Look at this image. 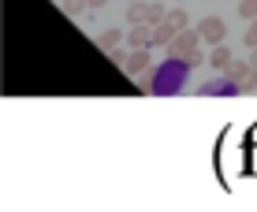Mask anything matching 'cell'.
I'll return each instance as SVG.
<instances>
[{
    "label": "cell",
    "mask_w": 257,
    "mask_h": 212,
    "mask_svg": "<svg viewBox=\"0 0 257 212\" xmlns=\"http://www.w3.org/2000/svg\"><path fill=\"white\" fill-rule=\"evenodd\" d=\"M164 49H168V56L179 60L183 67H198L201 60H205V56H201V38H198L194 30H187V26H183V30H175V38L168 41Z\"/></svg>",
    "instance_id": "1"
},
{
    "label": "cell",
    "mask_w": 257,
    "mask_h": 212,
    "mask_svg": "<svg viewBox=\"0 0 257 212\" xmlns=\"http://www.w3.org/2000/svg\"><path fill=\"white\" fill-rule=\"evenodd\" d=\"M164 12H168V8L157 4V0H153V4L135 0V4H131V12H127V23H131V26H157V23L164 19Z\"/></svg>",
    "instance_id": "2"
},
{
    "label": "cell",
    "mask_w": 257,
    "mask_h": 212,
    "mask_svg": "<svg viewBox=\"0 0 257 212\" xmlns=\"http://www.w3.org/2000/svg\"><path fill=\"white\" fill-rule=\"evenodd\" d=\"M224 75H227V82L231 86H238L242 93H253V86H257V71L250 67V64H242V60H227L224 64Z\"/></svg>",
    "instance_id": "3"
},
{
    "label": "cell",
    "mask_w": 257,
    "mask_h": 212,
    "mask_svg": "<svg viewBox=\"0 0 257 212\" xmlns=\"http://www.w3.org/2000/svg\"><path fill=\"white\" fill-rule=\"evenodd\" d=\"M201 41H212V45H216V41H224V34H227V26H224V19H220V15H205V19H201V26L198 30Z\"/></svg>",
    "instance_id": "4"
},
{
    "label": "cell",
    "mask_w": 257,
    "mask_h": 212,
    "mask_svg": "<svg viewBox=\"0 0 257 212\" xmlns=\"http://www.w3.org/2000/svg\"><path fill=\"white\" fill-rule=\"evenodd\" d=\"M123 64H127L131 75H146V71L153 67V60H149V52H146V49H138V52H131V56L123 60Z\"/></svg>",
    "instance_id": "5"
},
{
    "label": "cell",
    "mask_w": 257,
    "mask_h": 212,
    "mask_svg": "<svg viewBox=\"0 0 257 212\" xmlns=\"http://www.w3.org/2000/svg\"><path fill=\"white\" fill-rule=\"evenodd\" d=\"M227 60H231V49H227V45H220V41H216V49H212L209 64L216 67V71H224V64H227Z\"/></svg>",
    "instance_id": "6"
},
{
    "label": "cell",
    "mask_w": 257,
    "mask_h": 212,
    "mask_svg": "<svg viewBox=\"0 0 257 212\" xmlns=\"http://www.w3.org/2000/svg\"><path fill=\"white\" fill-rule=\"evenodd\" d=\"M131 45H135V49H146L149 45V26H131Z\"/></svg>",
    "instance_id": "7"
},
{
    "label": "cell",
    "mask_w": 257,
    "mask_h": 212,
    "mask_svg": "<svg viewBox=\"0 0 257 212\" xmlns=\"http://www.w3.org/2000/svg\"><path fill=\"white\" fill-rule=\"evenodd\" d=\"M164 19L175 26V30H183V26H187V12H183V8H172V12H164Z\"/></svg>",
    "instance_id": "8"
},
{
    "label": "cell",
    "mask_w": 257,
    "mask_h": 212,
    "mask_svg": "<svg viewBox=\"0 0 257 212\" xmlns=\"http://www.w3.org/2000/svg\"><path fill=\"white\" fill-rule=\"evenodd\" d=\"M119 38H123L119 30H104V34H101V45H104V49H112V45H119Z\"/></svg>",
    "instance_id": "9"
},
{
    "label": "cell",
    "mask_w": 257,
    "mask_h": 212,
    "mask_svg": "<svg viewBox=\"0 0 257 212\" xmlns=\"http://www.w3.org/2000/svg\"><path fill=\"white\" fill-rule=\"evenodd\" d=\"M64 12L67 15H82L86 12V0H64Z\"/></svg>",
    "instance_id": "10"
},
{
    "label": "cell",
    "mask_w": 257,
    "mask_h": 212,
    "mask_svg": "<svg viewBox=\"0 0 257 212\" xmlns=\"http://www.w3.org/2000/svg\"><path fill=\"white\" fill-rule=\"evenodd\" d=\"M238 15H242V19H253V15H257V0H242V8H238Z\"/></svg>",
    "instance_id": "11"
},
{
    "label": "cell",
    "mask_w": 257,
    "mask_h": 212,
    "mask_svg": "<svg viewBox=\"0 0 257 212\" xmlns=\"http://www.w3.org/2000/svg\"><path fill=\"white\" fill-rule=\"evenodd\" d=\"M246 45H250V49H257V15H253L250 30H246Z\"/></svg>",
    "instance_id": "12"
},
{
    "label": "cell",
    "mask_w": 257,
    "mask_h": 212,
    "mask_svg": "<svg viewBox=\"0 0 257 212\" xmlns=\"http://www.w3.org/2000/svg\"><path fill=\"white\" fill-rule=\"evenodd\" d=\"M108 56H112V64H123V60H127V56H123V49H116V45L108 49Z\"/></svg>",
    "instance_id": "13"
},
{
    "label": "cell",
    "mask_w": 257,
    "mask_h": 212,
    "mask_svg": "<svg viewBox=\"0 0 257 212\" xmlns=\"http://www.w3.org/2000/svg\"><path fill=\"white\" fill-rule=\"evenodd\" d=\"M104 4V0H86V8H101Z\"/></svg>",
    "instance_id": "14"
},
{
    "label": "cell",
    "mask_w": 257,
    "mask_h": 212,
    "mask_svg": "<svg viewBox=\"0 0 257 212\" xmlns=\"http://www.w3.org/2000/svg\"><path fill=\"white\" fill-rule=\"evenodd\" d=\"M250 67H253V71H257V49H253V56H250Z\"/></svg>",
    "instance_id": "15"
},
{
    "label": "cell",
    "mask_w": 257,
    "mask_h": 212,
    "mask_svg": "<svg viewBox=\"0 0 257 212\" xmlns=\"http://www.w3.org/2000/svg\"><path fill=\"white\" fill-rule=\"evenodd\" d=\"M131 4H135V0H131Z\"/></svg>",
    "instance_id": "16"
},
{
    "label": "cell",
    "mask_w": 257,
    "mask_h": 212,
    "mask_svg": "<svg viewBox=\"0 0 257 212\" xmlns=\"http://www.w3.org/2000/svg\"><path fill=\"white\" fill-rule=\"evenodd\" d=\"M253 90H257V86H253Z\"/></svg>",
    "instance_id": "17"
}]
</instances>
